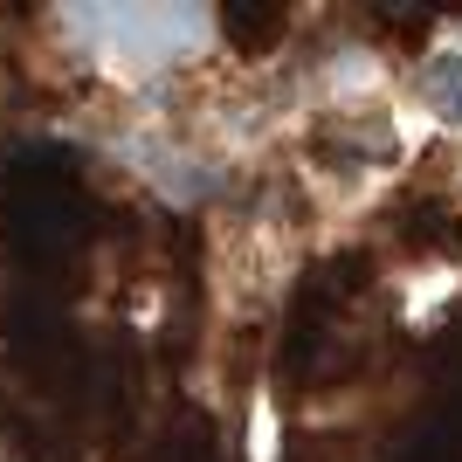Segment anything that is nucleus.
Instances as JSON below:
<instances>
[{"label": "nucleus", "instance_id": "nucleus-1", "mask_svg": "<svg viewBox=\"0 0 462 462\" xmlns=\"http://www.w3.org/2000/svg\"><path fill=\"white\" fill-rule=\"evenodd\" d=\"M62 28L83 35L117 69H166L193 42H208L200 7H77V14H62Z\"/></svg>", "mask_w": 462, "mask_h": 462}, {"label": "nucleus", "instance_id": "nucleus-2", "mask_svg": "<svg viewBox=\"0 0 462 462\" xmlns=\"http://www.w3.org/2000/svg\"><path fill=\"white\" fill-rule=\"evenodd\" d=\"M421 97L448 117V125H462V56L456 49H442V56L421 69Z\"/></svg>", "mask_w": 462, "mask_h": 462}]
</instances>
